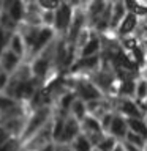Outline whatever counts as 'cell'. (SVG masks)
<instances>
[{
	"instance_id": "obj_1",
	"label": "cell",
	"mask_w": 147,
	"mask_h": 151,
	"mask_svg": "<svg viewBox=\"0 0 147 151\" xmlns=\"http://www.w3.org/2000/svg\"><path fill=\"white\" fill-rule=\"evenodd\" d=\"M52 118H54V107H41V109H36V110L30 112L21 140L22 142L28 140L32 135H35L38 131H41L47 123H51Z\"/></svg>"
},
{
	"instance_id": "obj_2",
	"label": "cell",
	"mask_w": 147,
	"mask_h": 151,
	"mask_svg": "<svg viewBox=\"0 0 147 151\" xmlns=\"http://www.w3.org/2000/svg\"><path fill=\"white\" fill-rule=\"evenodd\" d=\"M54 145V134H52V121L38 131L35 135H32L28 140L22 142L21 151H43L47 146Z\"/></svg>"
},
{
	"instance_id": "obj_3",
	"label": "cell",
	"mask_w": 147,
	"mask_h": 151,
	"mask_svg": "<svg viewBox=\"0 0 147 151\" xmlns=\"http://www.w3.org/2000/svg\"><path fill=\"white\" fill-rule=\"evenodd\" d=\"M74 17V8L70 5V2H60V6L55 11V22H54V30L57 36L65 38L68 33L71 22Z\"/></svg>"
},
{
	"instance_id": "obj_4",
	"label": "cell",
	"mask_w": 147,
	"mask_h": 151,
	"mask_svg": "<svg viewBox=\"0 0 147 151\" xmlns=\"http://www.w3.org/2000/svg\"><path fill=\"white\" fill-rule=\"evenodd\" d=\"M81 131H82V134L85 137H89V140L92 142L93 146H97L100 142L103 140V137L106 135V132H104L103 127H101L100 120H97V118L92 116V115L84 118V121L81 123Z\"/></svg>"
},
{
	"instance_id": "obj_5",
	"label": "cell",
	"mask_w": 147,
	"mask_h": 151,
	"mask_svg": "<svg viewBox=\"0 0 147 151\" xmlns=\"http://www.w3.org/2000/svg\"><path fill=\"white\" fill-rule=\"evenodd\" d=\"M114 102H116V113H120L127 120H131V118H146V115L142 113L136 99L116 98Z\"/></svg>"
},
{
	"instance_id": "obj_6",
	"label": "cell",
	"mask_w": 147,
	"mask_h": 151,
	"mask_svg": "<svg viewBox=\"0 0 147 151\" xmlns=\"http://www.w3.org/2000/svg\"><path fill=\"white\" fill-rule=\"evenodd\" d=\"M139 22L141 19L133 13H127L125 19L120 22V25L114 33H109V35H114L117 40H123V38H128V36H133L139 27Z\"/></svg>"
},
{
	"instance_id": "obj_7",
	"label": "cell",
	"mask_w": 147,
	"mask_h": 151,
	"mask_svg": "<svg viewBox=\"0 0 147 151\" xmlns=\"http://www.w3.org/2000/svg\"><path fill=\"white\" fill-rule=\"evenodd\" d=\"M108 8V2L104 0H93V2H87L85 6V16H87V25L90 30H93L95 25L98 24V21L101 19Z\"/></svg>"
},
{
	"instance_id": "obj_8",
	"label": "cell",
	"mask_w": 147,
	"mask_h": 151,
	"mask_svg": "<svg viewBox=\"0 0 147 151\" xmlns=\"http://www.w3.org/2000/svg\"><path fill=\"white\" fill-rule=\"evenodd\" d=\"M27 118H28V115L14 116V118H9V120L0 121V126H2L3 129L8 132L9 137L21 140L22 139V134H24V129H25V124H27Z\"/></svg>"
},
{
	"instance_id": "obj_9",
	"label": "cell",
	"mask_w": 147,
	"mask_h": 151,
	"mask_svg": "<svg viewBox=\"0 0 147 151\" xmlns=\"http://www.w3.org/2000/svg\"><path fill=\"white\" fill-rule=\"evenodd\" d=\"M3 11L11 17V21L17 25L24 24L25 19V2L21 0H5V8Z\"/></svg>"
},
{
	"instance_id": "obj_10",
	"label": "cell",
	"mask_w": 147,
	"mask_h": 151,
	"mask_svg": "<svg viewBox=\"0 0 147 151\" xmlns=\"http://www.w3.org/2000/svg\"><path fill=\"white\" fill-rule=\"evenodd\" d=\"M128 132H130V127H128V120L120 113H114V120L111 124V129H109L108 134L112 135L114 139H117L119 142H123L127 139Z\"/></svg>"
},
{
	"instance_id": "obj_11",
	"label": "cell",
	"mask_w": 147,
	"mask_h": 151,
	"mask_svg": "<svg viewBox=\"0 0 147 151\" xmlns=\"http://www.w3.org/2000/svg\"><path fill=\"white\" fill-rule=\"evenodd\" d=\"M81 134H82V131H81V123L76 120V118H73L70 115L68 118H66L65 131H63V135H62V140L59 142V143H68V145H71Z\"/></svg>"
},
{
	"instance_id": "obj_12",
	"label": "cell",
	"mask_w": 147,
	"mask_h": 151,
	"mask_svg": "<svg viewBox=\"0 0 147 151\" xmlns=\"http://www.w3.org/2000/svg\"><path fill=\"white\" fill-rule=\"evenodd\" d=\"M103 50V36L97 32L92 33V38L85 42V46L78 52V57H95L100 55Z\"/></svg>"
},
{
	"instance_id": "obj_13",
	"label": "cell",
	"mask_w": 147,
	"mask_h": 151,
	"mask_svg": "<svg viewBox=\"0 0 147 151\" xmlns=\"http://www.w3.org/2000/svg\"><path fill=\"white\" fill-rule=\"evenodd\" d=\"M43 9L40 6V2H25V19L24 24L32 27H43L41 22Z\"/></svg>"
},
{
	"instance_id": "obj_14",
	"label": "cell",
	"mask_w": 147,
	"mask_h": 151,
	"mask_svg": "<svg viewBox=\"0 0 147 151\" xmlns=\"http://www.w3.org/2000/svg\"><path fill=\"white\" fill-rule=\"evenodd\" d=\"M40 28H41V27H32V25H27V24H21V25L17 27L19 35L22 36L24 42H25V47H27V55H28V52H30V50L33 49V46H35Z\"/></svg>"
},
{
	"instance_id": "obj_15",
	"label": "cell",
	"mask_w": 147,
	"mask_h": 151,
	"mask_svg": "<svg viewBox=\"0 0 147 151\" xmlns=\"http://www.w3.org/2000/svg\"><path fill=\"white\" fill-rule=\"evenodd\" d=\"M22 63H24V60L21 57L13 54L11 50H7L2 55V58H0V69H3L5 73H8V74H13Z\"/></svg>"
},
{
	"instance_id": "obj_16",
	"label": "cell",
	"mask_w": 147,
	"mask_h": 151,
	"mask_svg": "<svg viewBox=\"0 0 147 151\" xmlns=\"http://www.w3.org/2000/svg\"><path fill=\"white\" fill-rule=\"evenodd\" d=\"M128 9L125 6V2H112V14H111V27L109 33H114L120 25V22L125 19Z\"/></svg>"
},
{
	"instance_id": "obj_17",
	"label": "cell",
	"mask_w": 147,
	"mask_h": 151,
	"mask_svg": "<svg viewBox=\"0 0 147 151\" xmlns=\"http://www.w3.org/2000/svg\"><path fill=\"white\" fill-rule=\"evenodd\" d=\"M138 79H139V77H138ZM138 79H127V80L119 82L117 98H122V99H135Z\"/></svg>"
},
{
	"instance_id": "obj_18",
	"label": "cell",
	"mask_w": 147,
	"mask_h": 151,
	"mask_svg": "<svg viewBox=\"0 0 147 151\" xmlns=\"http://www.w3.org/2000/svg\"><path fill=\"white\" fill-rule=\"evenodd\" d=\"M8 50H11L13 54H16L17 57H21L22 60L27 58V47H25V42H24L22 36L19 35V32H14L13 35H11Z\"/></svg>"
},
{
	"instance_id": "obj_19",
	"label": "cell",
	"mask_w": 147,
	"mask_h": 151,
	"mask_svg": "<svg viewBox=\"0 0 147 151\" xmlns=\"http://www.w3.org/2000/svg\"><path fill=\"white\" fill-rule=\"evenodd\" d=\"M70 115L73 116V118H76L79 123H82L84 121V118L85 116H89V112H87V102H84L82 99H76L74 101V104L71 106V109H70Z\"/></svg>"
},
{
	"instance_id": "obj_20",
	"label": "cell",
	"mask_w": 147,
	"mask_h": 151,
	"mask_svg": "<svg viewBox=\"0 0 147 151\" xmlns=\"http://www.w3.org/2000/svg\"><path fill=\"white\" fill-rule=\"evenodd\" d=\"M128 127H130V132H135V134L141 135L142 139L147 140V120L146 118H131V120H128Z\"/></svg>"
},
{
	"instance_id": "obj_21",
	"label": "cell",
	"mask_w": 147,
	"mask_h": 151,
	"mask_svg": "<svg viewBox=\"0 0 147 151\" xmlns=\"http://www.w3.org/2000/svg\"><path fill=\"white\" fill-rule=\"evenodd\" d=\"M73 151H93L95 146L92 145V142L89 140V137H85L84 134H81L73 143H71Z\"/></svg>"
},
{
	"instance_id": "obj_22",
	"label": "cell",
	"mask_w": 147,
	"mask_h": 151,
	"mask_svg": "<svg viewBox=\"0 0 147 151\" xmlns=\"http://www.w3.org/2000/svg\"><path fill=\"white\" fill-rule=\"evenodd\" d=\"M120 143L117 139H114L112 135H109V134H106L103 137V140L100 142V143L95 146L97 150H100V151H114L116 150V146Z\"/></svg>"
},
{
	"instance_id": "obj_23",
	"label": "cell",
	"mask_w": 147,
	"mask_h": 151,
	"mask_svg": "<svg viewBox=\"0 0 147 151\" xmlns=\"http://www.w3.org/2000/svg\"><path fill=\"white\" fill-rule=\"evenodd\" d=\"M11 32L5 30V28L0 27V58L5 52L8 50V46H9V40H11Z\"/></svg>"
},
{
	"instance_id": "obj_24",
	"label": "cell",
	"mask_w": 147,
	"mask_h": 151,
	"mask_svg": "<svg viewBox=\"0 0 147 151\" xmlns=\"http://www.w3.org/2000/svg\"><path fill=\"white\" fill-rule=\"evenodd\" d=\"M147 98V80L142 77L138 79V83H136V96L135 99L136 101H144V99Z\"/></svg>"
},
{
	"instance_id": "obj_25",
	"label": "cell",
	"mask_w": 147,
	"mask_h": 151,
	"mask_svg": "<svg viewBox=\"0 0 147 151\" xmlns=\"http://www.w3.org/2000/svg\"><path fill=\"white\" fill-rule=\"evenodd\" d=\"M123 142H128V143L135 145V146H138V148H142V150H146V146H147V140L142 139L141 135L135 134V132H128L127 139L123 140Z\"/></svg>"
},
{
	"instance_id": "obj_26",
	"label": "cell",
	"mask_w": 147,
	"mask_h": 151,
	"mask_svg": "<svg viewBox=\"0 0 147 151\" xmlns=\"http://www.w3.org/2000/svg\"><path fill=\"white\" fill-rule=\"evenodd\" d=\"M41 22H43V27H51V28H54L55 11H43V14H41Z\"/></svg>"
},
{
	"instance_id": "obj_27",
	"label": "cell",
	"mask_w": 147,
	"mask_h": 151,
	"mask_svg": "<svg viewBox=\"0 0 147 151\" xmlns=\"http://www.w3.org/2000/svg\"><path fill=\"white\" fill-rule=\"evenodd\" d=\"M40 6L43 11H57V8L60 6V2H57V0H40Z\"/></svg>"
},
{
	"instance_id": "obj_28",
	"label": "cell",
	"mask_w": 147,
	"mask_h": 151,
	"mask_svg": "<svg viewBox=\"0 0 147 151\" xmlns=\"http://www.w3.org/2000/svg\"><path fill=\"white\" fill-rule=\"evenodd\" d=\"M114 113L116 112H109V113H106L101 120H100V123H101V127H103V131L106 132H109V129H111V124H112V120H114Z\"/></svg>"
},
{
	"instance_id": "obj_29",
	"label": "cell",
	"mask_w": 147,
	"mask_h": 151,
	"mask_svg": "<svg viewBox=\"0 0 147 151\" xmlns=\"http://www.w3.org/2000/svg\"><path fill=\"white\" fill-rule=\"evenodd\" d=\"M9 80H11V74H8L3 69H0V93H3L7 90Z\"/></svg>"
},
{
	"instance_id": "obj_30",
	"label": "cell",
	"mask_w": 147,
	"mask_h": 151,
	"mask_svg": "<svg viewBox=\"0 0 147 151\" xmlns=\"http://www.w3.org/2000/svg\"><path fill=\"white\" fill-rule=\"evenodd\" d=\"M9 139H11V137L8 135V132L5 131L2 126H0V148H2V146H3L5 143H7V142H8Z\"/></svg>"
},
{
	"instance_id": "obj_31",
	"label": "cell",
	"mask_w": 147,
	"mask_h": 151,
	"mask_svg": "<svg viewBox=\"0 0 147 151\" xmlns=\"http://www.w3.org/2000/svg\"><path fill=\"white\" fill-rule=\"evenodd\" d=\"M54 151H73V148L68 143H54Z\"/></svg>"
},
{
	"instance_id": "obj_32",
	"label": "cell",
	"mask_w": 147,
	"mask_h": 151,
	"mask_svg": "<svg viewBox=\"0 0 147 151\" xmlns=\"http://www.w3.org/2000/svg\"><path fill=\"white\" fill-rule=\"evenodd\" d=\"M122 145H123V148H125L127 151H144L142 148H138V146L128 143V142H122Z\"/></svg>"
},
{
	"instance_id": "obj_33",
	"label": "cell",
	"mask_w": 147,
	"mask_h": 151,
	"mask_svg": "<svg viewBox=\"0 0 147 151\" xmlns=\"http://www.w3.org/2000/svg\"><path fill=\"white\" fill-rule=\"evenodd\" d=\"M114 151H127V150L123 148V145H122V142H120V143H119V145L116 146V150H114Z\"/></svg>"
},
{
	"instance_id": "obj_34",
	"label": "cell",
	"mask_w": 147,
	"mask_h": 151,
	"mask_svg": "<svg viewBox=\"0 0 147 151\" xmlns=\"http://www.w3.org/2000/svg\"><path fill=\"white\" fill-rule=\"evenodd\" d=\"M43 151H54V145H51V146H47V148H44Z\"/></svg>"
},
{
	"instance_id": "obj_35",
	"label": "cell",
	"mask_w": 147,
	"mask_h": 151,
	"mask_svg": "<svg viewBox=\"0 0 147 151\" xmlns=\"http://www.w3.org/2000/svg\"><path fill=\"white\" fill-rule=\"evenodd\" d=\"M142 77L147 80V69H146V71H142Z\"/></svg>"
},
{
	"instance_id": "obj_36",
	"label": "cell",
	"mask_w": 147,
	"mask_h": 151,
	"mask_svg": "<svg viewBox=\"0 0 147 151\" xmlns=\"http://www.w3.org/2000/svg\"><path fill=\"white\" fill-rule=\"evenodd\" d=\"M93 151H100V150H97V148H93Z\"/></svg>"
},
{
	"instance_id": "obj_37",
	"label": "cell",
	"mask_w": 147,
	"mask_h": 151,
	"mask_svg": "<svg viewBox=\"0 0 147 151\" xmlns=\"http://www.w3.org/2000/svg\"><path fill=\"white\" fill-rule=\"evenodd\" d=\"M146 120H147V115H146Z\"/></svg>"
}]
</instances>
